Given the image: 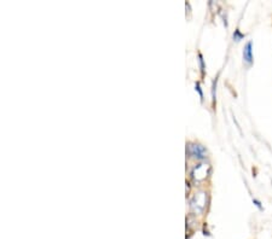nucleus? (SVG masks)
Instances as JSON below:
<instances>
[{
    "label": "nucleus",
    "instance_id": "f257e3e1",
    "mask_svg": "<svg viewBox=\"0 0 272 239\" xmlns=\"http://www.w3.org/2000/svg\"><path fill=\"white\" fill-rule=\"evenodd\" d=\"M188 155L190 157L197 158V160H203L207 157V150L200 144H189L188 145Z\"/></svg>",
    "mask_w": 272,
    "mask_h": 239
},
{
    "label": "nucleus",
    "instance_id": "f03ea898",
    "mask_svg": "<svg viewBox=\"0 0 272 239\" xmlns=\"http://www.w3.org/2000/svg\"><path fill=\"white\" fill-rule=\"evenodd\" d=\"M253 44L252 41H249V43H247V45L245 46V48H243V59H245V62L247 64H252L253 63Z\"/></svg>",
    "mask_w": 272,
    "mask_h": 239
},
{
    "label": "nucleus",
    "instance_id": "7ed1b4c3",
    "mask_svg": "<svg viewBox=\"0 0 272 239\" xmlns=\"http://www.w3.org/2000/svg\"><path fill=\"white\" fill-rule=\"evenodd\" d=\"M198 58H200V63H201V70H202V74H205V63H203V58H202V54H198Z\"/></svg>",
    "mask_w": 272,
    "mask_h": 239
},
{
    "label": "nucleus",
    "instance_id": "20e7f679",
    "mask_svg": "<svg viewBox=\"0 0 272 239\" xmlns=\"http://www.w3.org/2000/svg\"><path fill=\"white\" fill-rule=\"evenodd\" d=\"M242 38H243V35L241 34L239 30H236V33H235V34H234V39H235V40H236V41H240Z\"/></svg>",
    "mask_w": 272,
    "mask_h": 239
},
{
    "label": "nucleus",
    "instance_id": "39448f33",
    "mask_svg": "<svg viewBox=\"0 0 272 239\" xmlns=\"http://www.w3.org/2000/svg\"><path fill=\"white\" fill-rule=\"evenodd\" d=\"M196 90H197V92L200 93L201 100H203V95H202V91H201V88H200V84H196Z\"/></svg>",
    "mask_w": 272,
    "mask_h": 239
}]
</instances>
